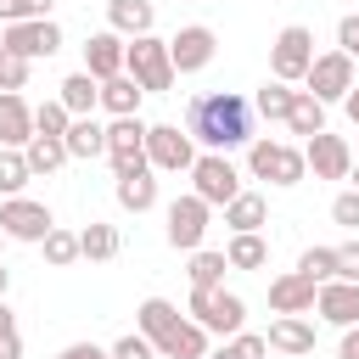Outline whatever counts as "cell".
Listing matches in <instances>:
<instances>
[{"label": "cell", "instance_id": "1", "mask_svg": "<svg viewBox=\"0 0 359 359\" xmlns=\"http://www.w3.org/2000/svg\"><path fill=\"white\" fill-rule=\"evenodd\" d=\"M185 129L196 146L208 151H236V146H252V101L236 95V90H208L191 101L185 112Z\"/></svg>", "mask_w": 359, "mask_h": 359}, {"label": "cell", "instance_id": "2", "mask_svg": "<svg viewBox=\"0 0 359 359\" xmlns=\"http://www.w3.org/2000/svg\"><path fill=\"white\" fill-rule=\"evenodd\" d=\"M196 325H208V337H236L241 325H247V303L236 297V292H224V286H191V309H185Z\"/></svg>", "mask_w": 359, "mask_h": 359}, {"label": "cell", "instance_id": "3", "mask_svg": "<svg viewBox=\"0 0 359 359\" xmlns=\"http://www.w3.org/2000/svg\"><path fill=\"white\" fill-rule=\"evenodd\" d=\"M123 73H135L146 95H163V90H174V79H180V73H174V56H168V39H157V34L129 39Z\"/></svg>", "mask_w": 359, "mask_h": 359}, {"label": "cell", "instance_id": "4", "mask_svg": "<svg viewBox=\"0 0 359 359\" xmlns=\"http://www.w3.org/2000/svg\"><path fill=\"white\" fill-rule=\"evenodd\" d=\"M247 168H252V180H269V185H303L309 157H303L297 146H286V140H258V135H252Z\"/></svg>", "mask_w": 359, "mask_h": 359}, {"label": "cell", "instance_id": "5", "mask_svg": "<svg viewBox=\"0 0 359 359\" xmlns=\"http://www.w3.org/2000/svg\"><path fill=\"white\" fill-rule=\"evenodd\" d=\"M309 67H314V34H309L303 22H286V28L275 34V45H269V73L286 79V84H303Z\"/></svg>", "mask_w": 359, "mask_h": 359}, {"label": "cell", "instance_id": "6", "mask_svg": "<svg viewBox=\"0 0 359 359\" xmlns=\"http://www.w3.org/2000/svg\"><path fill=\"white\" fill-rule=\"evenodd\" d=\"M146 163H151L157 174H191V163H196L191 129H180V123H151V129H146Z\"/></svg>", "mask_w": 359, "mask_h": 359}, {"label": "cell", "instance_id": "7", "mask_svg": "<svg viewBox=\"0 0 359 359\" xmlns=\"http://www.w3.org/2000/svg\"><path fill=\"white\" fill-rule=\"evenodd\" d=\"M191 191L208 202V208H224L230 196H241V174L230 163V151H202L191 163Z\"/></svg>", "mask_w": 359, "mask_h": 359}, {"label": "cell", "instance_id": "8", "mask_svg": "<svg viewBox=\"0 0 359 359\" xmlns=\"http://www.w3.org/2000/svg\"><path fill=\"white\" fill-rule=\"evenodd\" d=\"M0 230H6V241H45L50 230H56V219H50V208L45 202H34V196H0Z\"/></svg>", "mask_w": 359, "mask_h": 359}, {"label": "cell", "instance_id": "9", "mask_svg": "<svg viewBox=\"0 0 359 359\" xmlns=\"http://www.w3.org/2000/svg\"><path fill=\"white\" fill-rule=\"evenodd\" d=\"M146 129H151V123H140V112H135V118H112V123H107V163H112V174L151 168V163H146Z\"/></svg>", "mask_w": 359, "mask_h": 359}, {"label": "cell", "instance_id": "10", "mask_svg": "<svg viewBox=\"0 0 359 359\" xmlns=\"http://www.w3.org/2000/svg\"><path fill=\"white\" fill-rule=\"evenodd\" d=\"M208 213H213V208H208L196 191H191V196H174V202H168V247H174V252H196L202 236H208Z\"/></svg>", "mask_w": 359, "mask_h": 359}, {"label": "cell", "instance_id": "11", "mask_svg": "<svg viewBox=\"0 0 359 359\" xmlns=\"http://www.w3.org/2000/svg\"><path fill=\"white\" fill-rule=\"evenodd\" d=\"M0 45L6 50H17V56H56L62 50V28L50 22V17H22V22H6V34H0Z\"/></svg>", "mask_w": 359, "mask_h": 359}, {"label": "cell", "instance_id": "12", "mask_svg": "<svg viewBox=\"0 0 359 359\" xmlns=\"http://www.w3.org/2000/svg\"><path fill=\"white\" fill-rule=\"evenodd\" d=\"M303 84H309V95L325 101V107L342 101V95L353 90V56H348V50H325V56H314V67H309Z\"/></svg>", "mask_w": 359, "mask_h": 359}, {"label": "cell", "instance_id": "13", "mask_svg": "<svg viewBox=\"0 0 359 359\" xmlns=\"http://www.w3.org/2000/svg\"><path fill=\"white\" fill-rule=\"evenodd\" d=\"M303 157H309V174H314V180H348V174H353V151H348V140L331 135V129L309 135V140H303Z\"/></svg>", "mask_w": 359, "mask_h": 359}, {"label": "cell", "instance_id": "14", "mask_svg": "<svg viewBox=\"0 0 359 359\" xmlns=\"http://www.w3.org/2000/svg\"><path fill=\"white\" fill-rule=\"evenodd\" d=\"M219 50V34L208 22H185L174 39H168V56H174V73H202Z\"/></svg>", "mask_w": 359, "mask_h": 359}, {"label": "cell", "instance_id": "15", "mask_svg": "<svg viewBox=\"0 0 359 359\" xmlns=\"http://www.w3.org/2000/svg\"><path fill=\"white\" fill-rule=\"evenodd\" d=\"M314 314L325 320V325H359V280H320V297H314Z\"/></svg>", "mask_w": 359, "mask_h": 359}, {"label": "cell", "instance_id": "16", "mask_svg": "<svg viewBox=\"0 0 359 359\" xmlns=\"http://www.w3.org/2000/svg\"><path fill=\"white\" fill-rule=\"evenodd\" d=\"M123 56H129V39L123 34H112V28H101V34H90L84 39V73L90 79H118L123 73Z\"/></svg>", "mask_w": 359, "mask_h": 359}, {"label": "cell", "instance_id": "17", "mask_svg": "<svg viewBox=\"0 0 359 359\" xmlns=\"http://www.w3.org/2000/svg\"><path fill=\"white\" fill-rule=\"evenodd\" d=\"M314 297H320V280H309L303 269H286L269 280V309L275 314H314Z\"/></svg>", "mask_w": 359, "mask_h": 359}, {"label": "cell", "instance_id": "18", "mask_svg": "<svg viewBox=\"0 0 359 359\" xmlns=\"http://www.w3.org/2000/svg\"><path fill=\"white\" fill-rule=\"evenodd\" d=\"M157 359H208V325L196 320H174L163 337H157Z\"/></svg>", "mask_w": 359, "mask_h": 359}, {"label": "cell", "instance_id": "19", "mask_svg": "<svg viewBox=\"0 0 359 359\" xmlns=\"http://www.w3.org/2000/svg\"><path fill=\"white\" fill-rule=\"evenodd\" d=\"M39 129H34V107L17 95V90H0V146H28Z\"/></svg>", "mask_w": 359, "mask_h": 359}, {"label": "cell", "instance_id": "20", "mask_svg": "<svg viewBox=\"0 0 359 359\" xmlns=\"http://www.w3.org/2000/svg\"><path fill=\"white\" fill-rule=\"evenodd\" d=\"M151 22H157V6L151 0H107V28L112 34L140 39V34H151Z\"/></svg>", "mask_w": 359, "mask_h": 359}, {"label": "cell", "instance_id": "21", "mask_svg": "<svg viewBox=\"0 0 359 359\" xmlns=\"http://www.w3.org/2000/svg\"><path fill=\"white\" fill-rule=\"evenodd\" d=\"M264 337H269V348H275V353H292V359L314 353V325H309L303 314H280V320H275Z\"/></svg>", "mask_w": 359, "mask_h": 359}, {"label": "cell", "instance_id": "22", "mask_svg": "<svg viewBox=\"0 0 359 359\" xmlns=\"http://www.w3.org/2000/svg\"><path fill=\"white\" fill-rule=\"evenodd\" d=\"M157 168H135V174H118V208L123 213H151L157 208V180H151Z\"/></svg>", "mask_w": 359, "mask_h": 359}, {"label": "cell", "instance_id": "23", "mask_svg": "<svg viewBox=\"0 0 359 359\" xmlns=\"http://www.w3.org/2000/svg\"><path fill=\"white\" fill-rule=\"evenodd\" d=\"M56 101H62L73 118H95V107H101V79H90V73L79 67V73L62 79V95H56Z\"/></svg>", "mask_w": 359, "mask_h": 359}, {"label": "cell", "instance_id": "24", "mask_svg": "<svg viewBox=\"0 0 359 359\" xmlns=\"http://www.w3.org/2000/svg\"><path fill=\"white\" fill-rule=\"evenodd\" d=\"M140 95H146V90H140L135 73H118V79L101 84V107H107L112 118H135V112H140Z\"/></svg>", "mask_w": 359, "mask_h": 359}, {"label": "cell", "instance_id": "25", "mask_svg": "<svg viewBox=\"0 0 359 359\" xmlns=\"http://www.w3.org/2000/svg\"><path fill=\"white\" fill-rule=\"evenodd\" d=\"M264 219H269V202H264L258 191H241V196L224 202V224H230V236H241V230H264Z\"/></svg>", "mask_w": 359, "mask_h": 359}, {"label": "cell", "instance_id": "26", "mask_svg": "<svg viewBox=\"0 0 359 359\" xmlns=\"http://www.w3.org/2000/svg\"><path fill=\"white\" fill-rule=\"evenodd\" d=\"M62 140H67V157H84V163H90V157H107V129H101L95 118H73Z\"/></svg>", "mask_w": 359, "mask_h": 359}, {"label": "cell", "instance_id": "27", "mask_svg": "<svg viewBox=\"0 0 359 359\" xmlns=\"http://www.w3.org/2000/svg\"><path fill=\"white\" fill-rule=\"evenodd\" d=\"M286 129L303 135V140L320 135V129H325V101H314L309 90H297V95H292V112H286Z\"/></svg>", "mask_w": 359, "mask_h": 359}, {"label": "cell", "instance_id": "28", "mask_svg": "<svg viewBox=\"0 0 359 359\" xmlns=\"http://www.w3.org/2000/svg\"><path fill=\"white\" fill-rule=\"evenodd\" d=\"M22 157H28L34 174H56V168L67 163V140H62V135H34V140L22 146Z\"/></svg>", "mask_w": 359, "mask_h": 359}, {"label": "cell", "instance_id": "29", "mask_svg": "<svg viewBox=\"0 0 359 359\" xmlns=\"http://www.w3.org/2000/svg\"><path fill=\"white\" fill-rule=\"evenodd\" d=\"M224 258H230V269H264L269 264V241L258 230H241V236H230Z\"/></svg>", "mask_w": 359, "mask_h": 359}, {"label": "cell", "instance_id": "30", "mask_svg": "<svg viewBox=\"0 0 359 359\" xmlns=\"http://www.w3.org/2000/svg\"><path fill=\"white\" fill-rule=\"evenodd\" d=\"M79 252H84L90 264H107V258H118V230H112V224H101V219H90V224L79 230Z\"/></svg>", "mask_w": 359, "mask_h": 359}, {"label": "cell", "instance_id": "31", "mask_svg": "<svg viewBox=\"0 0 359 359\" xmlns=\"http://www.w3.org/2000/svg\"><path fill=\"white\" fill-rule=\"evenodd\" d=\"M292 95H297V90H292L286 79H269V84L252 95V112H264L269 123H286V112H292Z\"/></svg>", "mask_w": 359, "mask_h": 359}, {"label": "cell", "instance_id": "32", "mask_svg": "<svg viewBox=\"0 0 359 359\" xmlns=\"http://www.w3.org/2000/svg\"><path fill=\"white\" fill-rule=\"evenodd\" d=\"M224 269H230V258L224 252H213V247H196L191 252V286H224Z\"/></svg>", "mask_w": 359, "mask_h": 359}, {"label": "cell", "instance_id": "33", "mask_svg": "<svg viewBox=\"0 0 359 359\" xmlns=\"http://www.w3.org/2000/svg\"><path fill=\"white\" fill-rule=\"evenodd\" d=\"M174 320H180V309H174L168 297H146V303L135 309V325H140V331H146L151 342H157V337H163V331H168Z\"/></svg>", "mask_w": 359, "mask_h": 359}, {"label": "cell", "instance_id": "34", "mask_svg": "<svg viewBox=\"0 0 359 359\" xmlns=\"http://www.w3.org/2000/svg\"><path fill=\"white\" fill-rule=\"evenodd\" d=\"M34 180V168H28V157L17 151V146H0V196H22V185Z\"/></svg>", "mask_w": 359, "mask_h": 359}, {"label": "cell", "instance_id": "35", "mask_svg": "<svg viewBox=\"0 0 359 359\" xmlns=\"http://www.w3.org/2000/svg\"><path fill=\"white\" fill-rule=\"evenodd\" d=\"M39 247H45V264H50V269H67V264L84 258V252H79V230H62V224H56Z\"/></svg>", "mask_w": 359, "mask_h": 359}, {"label": "cell", "instance_id": "36", "mask_svg": "<svg viewBox=\"0 0 359 359\" xmlns=\"http://www.w3.org/2000/svg\"><path fill=\"white\" fill-rule=\"evenodd\" d=\"M269 353V337H258V331H236V337H224L208 359H264Z\"/></svg>", "mask_w": 359, "mask_h": 359}, {"label": "cell", "instance_id": "37", "mask_svg": "<svg viewBox=\"0 0 359 359\" xmlns=\"http://www.w3.org/2000/svg\"><path fill=\"white\" fill-rule=\"evenodd\" d=\"M297 269H303L309 280H337V247H303Z\"/></svg>", "mask_w": 359, "mask_h": 359}, {"label": "cell", "instance_id": "38", "mask_svg": "<svg viewBox=\"0 0 359 359\" xmlns=\"http://www.w3.org/2000/svg\"><path fill=\"white\" fill-rule=\"evenodd\" d=\"M67 123H73V112H67L62 101H39V107H34V129H39V135H67Z\"/></svg>", "mask_w": 359, "mask_h": 359}, {"label": "cell", "instance_id": "39", "mask_svg": "<svg viewBox=\"0 0 359 359\" xmlns=\"http://www.w3.org/2000/svg\"><path fill=\"white\" fill-rule=\"evenodd\" d=\"M28 67H34L28 56H17V50L0 45V90H22L28 84Z\"/></svg>", "mask_w": 359, "mask_h": 359}, {"label": "cell", "instance_id": "40", "mask_svg": "<svg viewBox=\"0 0 359 359\" xmlns=\"http://www.w3.org/2000/svg\"><path fill=\"white\" fill-rule=\"evenodd\" d=\"M112 359H157V342L146 331H129V337L112 342Z\"/></svg>", "mask_w": 359, "mask_h": 359}, {"label": "cell", "instance_id": "41", "mask_svg": "<svg viewBox=\"0 0 359 359\" xmlns=\"http://www.w3.org/2000/svg\"><path fill=\"white\" fill-rule=\"evenodd\" d=\"M0 359H22V331H17V314L6 309V297H0Z\"/></svg>", "mask_w": 359, "mask_h": 359}, {"label": "cell", "instance_id": "42", "mask_svg": "<svg viewBox=\"0 0 359 359\" xmlns=\"http://www.w3.org/2000/svg\"><path fill=\"white\" fill-rule=\"evenodd\" d=\"M331 219H337L342 230H359V191H342V196L331 202Z\"/></svg>", "mask_w": 359, "mask_h": 359}, {"label": "cell", "instance_id": "43", "mask_svg": "<svg viewBox=\"0 0 359 359\" xmlns=\"http://www.w3.org/2000/svg\"><path fill=\"white\" fill-rule=\"evenodd\" d=\"M337 50H348V56H353V62H359V11H353V17H342V22H337Z\"/></svg>", "mask_w": 359, "mask_h": 359}, {"label": "cell", "instance_id": "44", "mask_svg": "<svg viewBox=\"0 0 359 359\" xmlns=\"http://www.w3.org/2000/svg\"><path fill=\"white\" fill-rule=\"evenodd\" d=\"M337 275L342 280H359V241H342L337 247Z\"/></svg>", "mask_w": 359, "mask_h": 359}, {"label": "cell", "instance_id": "45", "mask_svg": "<svg viewBox=\"0 0 359 359\" xmlns=\"http://www.w3.org/2000/svg\"><path fill=\"white\" fill-rule=\"evenodd\" d=\"M56 359H112V348H95V342H67Z\"/></svg>", "mask_w": 359, "mask_h": 359}, {"label": "cell", "instance_id": "46", "mask_svg": "<svg viewBox=\"0 0 359 359\" xmlns=\"http://www.w3.org/2000/svg\"><path fill=\"white\" fill-rule=\"evenodd\" d=\"M337 359H359V325H348V331H342V348H337Z\"/></svg>", "mask_w": 359, "mask_h": 359}, {"label": "cell", "instance_id": "47", "mask_svg": "<svg viewBox=\"0 0 359 359\" xmlns=\"http://www.w3.org/2000/svg\"><path fill=\"white\" fill-rule=\"evenodd\" d=\"M22 6H28V17H50V6H56V0H22Z\"/></svg>", "mask_w": 359, "mask_h": 359}, {"label": "cell", "instance_id": "48", "mask_svg": "<svg viewBox=\"0 0 359 359\" xmlns=\"http://www.w3.org/2000/svg\"><path fill=\"white\" fill-rule=\"evenodd\" d=\"M342 107H348V118H353V123H359V84H353V90H348V95H342Z\"/></svg>", "mask_w": 359, "mask_h": 359}, {"label": "cell", "instance_id": "49", "mask_svg": "<svg viewBox=\"0 0 359 359\" xmlns=\"http://www.w3.org/2000/svg\"><path fill=\"white\" fill-rule=\"evenodd\" d=\"M6 286H11V269H6V264H0V297H6Z\"/></svg>", "mask_w": 359, "mask_h": 359}, {"label": "cell", "instance_id": "50", "mask_svg": "<svg viewBox=\"0 0 359 359\" xmlns=\"http://www.w3.org/2000/svg\"><path fill=\"white\" fill-rule=\"evenodd\" d=\"M348 180H353V191H359V163H353V174H348Z\"/></svg>", "mask_w": 359, "mask_h": 359}, {"label": "cell", "instance_id": "51", "mask_svg": "<svg viewBox=\"0 0 359 359\" xmlns=\"http://www.w3.org/2000/svg\"><path fill=\"white\" fill-rule=\"evenodd\" d=\"M0 247H6V230H0Z\"/></svg>", "mask_w": 359, "mask_h": 359}]
</instances>
